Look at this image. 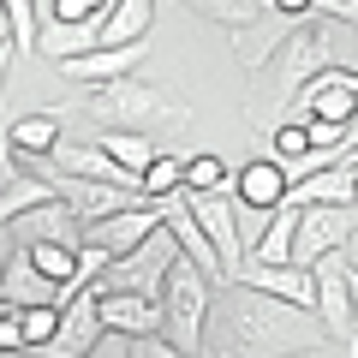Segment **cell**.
<instances>
[{
  "instance_id": "obj_1",
  "label": "cell",
  "mask_w": 358,
  "mask_h": 358,
  "mask_svg": "<svg viewBox=\"0 0 358 358\" xmlns=\"http://www.w3.org/2000/svg\"><path fill=\"white\" fill-rule=\"evenodd\" d=\"M310 346H329V329L317 310L281 305L251 287H227L209 310V352L215 358H293Z\"/></svg>"
},
{
  "instance_id": "obj_2",
  "label": "cell",
  "mask_w": 358,
  "mask_h": 358,
  "mask_svg": "<svg viewBox=\"0 0 358 358\" xmlns=\"http://www.w3.org/2000/svg\"><path fill=\"white\" fill-rule=\"evenodd\" d=\"M341 36H346V24L305 18V24H299L293 36H287L281 48L251 72V90H245V120H251L257 138H275V131L287 126V114H293V102L305 96L310 78L329 72V66H341V60H334Z\"/></svg>"
},
{
  "instance_id": "obj_3",
  "label": "cell",
  "mask_w": 358,
  "mask_h": 358,
  "mask_svg": "<svg viewBox=\"0 0 358 358\" xmlns=\"http://www.w3.org/2000/svg\"><path fill=\"white\" fill-rule=\"evenodd\" d=\"M60 114H84L102 131H143V138H155V131H179L192 120V108L179 102L167 84H155V78H120V84L84 90V96H78L72 108H60Z\"/></svg>"
},
{
  "instance_id": "obj_4",
  "label": "cell",
  "mask_w": 358,
  "mask_h": 358,
  "mask_svg": "<svg viewBox=\"0 0 358 358\" xmlns=\"http://www.w3.org/2000/svg\"><path fill=\"white\" fill-rule=\"evenodd\" d=\"M209 310H215V281H209L197 263H185L179 257L173 268H167V281H162V317H167V341L185 346V352L203 358L209 346Z\"/></svg>"
},
{
  "instance_id": "obj_5",
  "label": "cell",
  "mask_w": 358,
  "mask_h": 358,
  "mask_svg": "<svg viewBox=\"0 0 358 358\" xmlns=\"http://www.w3.org/2000/svg\"><path fill=\"white\" fill-rule=\"evenodd\" d=\"M287 192H293V179H287V162H275V155H257V162H245L239 173H233V203L251 215L257 239H263L268 215L287 203ZM257 239H251V245H257Z\"/></svg>"
},
{
  "instance_id": "obj_6",
  "label": "cell",
  "mask_w": 358,
  "mask_h": 358,
  "mask_svg": "<svg viewBox=\"0 0 358 358\" xmlns=\"http://www.w3.org/2000/svg\"><path fill=\"white\" fill-rule=\"evenodd\" d=\"M185 203H192L197 227L209 233V245L221 251V263H227V281H239V263L251 257V239L239 233V203H233V192H185Z\"/></svg>"
},
{
  "instance_id": "obj_7",
  "label": "cell",
  "mask_w": 358,
  "mask_h": 358,
  "mask_svg": "<svg viewBox=\"0 0 358 358\" xmlns=\"http://www.w3.org/2000/svg\"><path fill=\"white\" fill-rule=\"evenodd\" d=\"M358 233V209H329V203H310L299 209V239H293V263L299 268H317L322 257L346 251V239Z\"/></svg>"
},
{
  "instance_id": "obj_8",
  "label": "cell",
  "mask_w": 358,
  "mask_h": 358,
  "mask_svg": "<svg viewBox=\"0 0 358 358\" xmlns=\"http://www.w3.org/2000/svg\"><path fill=\"white\" fill-rule=\"evenodd\" d=\"M179 263V245H173V233H155V239H143L131 257H120L114 268H108V281L102 287H126V293H150V299H162V281H167V268Z\"/></svg>"
},
{
  "instance_id": "obj_9",
  "label": "cell",
  "mask_w": 358,
  "mask_h": 358,
  "mask_svg": "<svg viewBox=\"0 0 358 358\" xmlns=\"http://www.w3.org/2000/svg\"><path fill=\"white\" fill-rule=\"evenodd\" d=\"M96 310H102V329L120 341H143V334H162V299L150 293H126V287H96Z\"/></svg>"
},
{
  "instance_id": "obj_10",
  "label": "cell",
  "mask_w": 358,
  "mask_h": 358,
  "mask_svg": "<svg viewBox=\"0 0 358 358\" xmlns=\"http://www.w3.org/2000/svg\"><path fill=\"white\" fill-rule=\"evenodd\" d=\"M102 341L108 329H102V310H96V287H90V293H72L60 305V334L42 346V358H90Z\"/></svg>"
},
{
  "instance_id": "obj_11",
  "label": "cell",
  "mask_w": 358,
  "mask_h": 358,
  "mask_svg": "<svg viewBox=\"0 0 358 358\" xmlns=\"http://www.w3.org/2000/svg\"><path fill=\"white\" fill-rule=\"evenodd\" d=\"M54 192L72 203V215L84 221V227H96V221L120 215V209H138L150 203L143 192H126V185H108V179H78V173H54Z\"/></svg>"
},
{
  "instance_id": "obj_12",
  "label": "cell",
  "mask_w": 358,
  "mask_h": 358,
  "mask_svg": "<svg viewBox=\"0 0 358 358\" xmlns=\"http://www.w3.org/2000/svg\"><path fill=\"white\" fill-rule=\"evenodd\" d=\"M162 227L173 233V245H179V257H185V263H197L215 287H233V281H227V263H221V251L209 245V233L197 227V215H192V203H185V192L162 203Z\"/></svg>"
},
{
  "instance_id": "obj_13",
  "label": "cell",
  "mask_w": 358,
  "mask_h": 358,
  "mask_svg": "<svg viewBox=\"0 0 358 358\" xmlns=\"http://www.w3.org/2000/svg\"><path fill=\"white\" fill-rule=\"evenodd\" d=\"M143 60H150V42H131V48H90V54H78V60H60L54 72H60L66 84L96 90V84H120V78H138V72H143Z\"/></svg>"
},
{
  "instance_id": "obj_14",
  "label": "cell",
  "mask_w": 358,
  "mask_h": 358,
  "mask_svg": "<svg viewBox=\"0 0 358 358\" xmlns=\"http://www.w3.org/2000/svg\"><path fill=\"white\" fill-rule=\"evenodd\" d=\"M317 317L329 329V341H358V322H352V287H346V251L322 257L317 268Z\"/></svg>"
},
{
  "instance_id": "obj_15",
  "label": "cell",
  "mask_w": 358,
  "mask_h": 358,
  "mask_svg": "<svg viewBox=\"0 0 358 358\" xmlns=\"http://www.w3.org/2000/svg\"><path fill=\"white\" fill-rule=\"evenodd\" d=\"M233 287H251V293H268L281 305L317 310V275L299 268V263H239V281Z\"/></svg>"
},
{
  "instance_id": "obj_16",
  "label": "cell",
  "mask_w": 358,
  "mask_h": 358,
  "mask_svg": "<svg viewBox=\"0 0 358 358\" xmlns=\"http://www.w3.org/2000/svg\"><path fill=\"white\" fill-rule=\"evenodd\" d=\"M155 233H162V203H138V209H120V215L84 227V239L102 245V251H114V257H131L143 239H155Z\"/></svg>"
},
{
  "instance_id": "obj_17",
  "label": "cell",
  "mask_w": 358,
  "mask_h": 358,
  "mask_svg": "<svg viewBox=\"0 0 358 358\" xmlns=\"http://www.w3.org/2000/svg\"><path fill=\"white\" fill-rule=\"evenodd\" d=\"M287 203H293V209H310V203L358 209V192H352V155H341L334 167H322V173H310L305 185H293V192H287Z\"/></svg>"
},
{
  "instance_id": "obj_18",
  "label": "cell",
  "mask_w": 358,
  "mask_h": 358,
  "mask_svg": "<svg viewBox=\"0 0 358 358\" xmlns=\"http://www.w3.org/2000/svg\"><path fill=\"white\" fill-rule=\"evenodd\" d=\"M0 305H60V287L36 275V263L24 257V245H18V251L6 257V268H0Z\"/></svg>"
},
{
  "instance_id": "obj_19",
  "label": "cell",
  "mask_w": 358,
  "mask_h": 358,
  "mask_svg": "<svg viewBox=\"0 0 358 358\" xmlns=\"http://www.w3.org/2000/svg\"><path fill=\"white\" fill-rule=\"evenodd\" d=\"M102 48V24H66V18H42V36H36V54L42 60H78V54Z\"/></svg>"
},
{
  "instance_id": "obj_20",
  "label": "cell",
  "mask_w": 358,
  "mask_h": 358,
  "mask_svg": "<svg viewBox=\"0 0 358 358\" xmlns=\"http://www.w3.org/2000/svg\"><path fill=\"white\" fill-rule=\"evenodd\" d=\"M150 18H155V0H114V13L102 18V48L150 42Z\"/></svg>"
},
{
  "instance_id": "obj_21",
  "label": "cell",
  "mask_w": 358,
  "mask_h": 358,
  "mask_svg": "<svg viewBox=\"0 0 358 358\" xmlns=\"http://www.w3.org/2000/svg\"><path fill=\"white\" fill-rule=\"evenodd\" d=\"M293 239H299V209L281 203L275 215H268L263 239L251 245V257H245V263H293Z\"/></svg>"
},
{
  "instance_id": "obj_22",
  "label": "cell",
  "mask_w": 358,
  "mask_h": 358,
  "mask_svg": "<svg viewBox=\"0 0 358 358\" xmlns=\"http://www.w3.org/2000/svg\"><path fill=\"white\" fill-rule=\"evenodd\" d=\"M185 13H197V18H209V24H221L233 36V30H251L257 18H263V0H179Z\"/></svg>"
},
{
  "instance_id": "obj_23",
  "label": "cell",
  "mask_w": 358,
  "mask_h": 358,
  "mask_svg": "<svg viewBox=\"0 0 358 358\" xmlns=\"http://www.w3.org/2000/svg\"><path fill=\"white\" fill-rule=\"evenodd\" d=\"M24 257L36 263L42 281H54V287H60V299H66V287L78 281V245H24Z\"/></svg>"
},
{
  "instance_id": "obj_24",
  "label": "cell",
  "mask_w": 358,
  "mask_h": 358,
  "mask_svg": "<svg viewBox=\"0 0 358 358\" xmlns=\"http://www.w3.org/2000/svg\"><path fill=\"white\" fill-rule=\"evenodd\" d=\"M102 150L114 155V162L126 167V173H138V179H143V167H150L155 155H162V143H155V138H143V131H102Z\"/></svg>"
},
{
  "instance_id": "obj_25",
  "label": "cell",
  "mask_w": 358,
  "mask_h": 358,
  "mask_svg": "<svg viewBox=\"0 0 358 358\" xmlns=\"http://www.w3.org/2000/svg\"><path fill=\"white\" fill-rule=\"evenodd\" d=\"M185 192V155H155L150 167H143V197L150 203H167V197Z\"/></svg>"
},
{
  "instance_id": "obj_26",
  "label": "cell",
  "mask_w": 358,
  "mask_h": 358,
  "mask_svg": "<svg viewBox=\"0 0 358 358\" xmlns=\"http://www.w3.org/2000/svg\"><path fill=\"white\" fill-rule=\"evenodd\" d=\"M185 192H233V167L221 155H185Z\"/></svg>"
},
{
  "instance_id": "obj_27",
  "label": "cell",
  "mask_w": 358,
  "mask_h": 358,
  "mask_svg": "<svg viewBox=\"0 0 358 358\" xmlns=\"http://www.w3.org/2000/svg\"><path fill=\"white\" fill-rule=\"evenodd\" d=\"M6 18H13V48H18V54H36V36H42V0H6Z\"/></svg>"
},
{
  "instance_id": "obj_28",
  "label": "cell",
  "mask_w": 358,
  "mask_h": 358,
  "mask_svg": "<svg viewBox=\"0 0 358 358\" xmlns=\"http://www.w3.org/2000/svg\"><path fill=\"white\" fill-rule=\"evenodd\" d=\"M18 322H24V346L42 352L60 334V305H18Z\"/></svg>"
},
{
  "instance_id": "obj_29",
  "label": "cell",
  "mask_w": 358,
  "mask_h": 358,
  "mask_svg": "<svg viewBox=\"0 0 358 358\" xmlns=\"http://www.w3.org/2000/svg\"><path fill=\"white\" fill-rule=\"evenodd\" d=\"M268 155H275V162H299V155H310V126L287 120V126L268 138Z\"/></svg>"
},
{
  "instance_id": "obj_30",
  "label": "cell",
  "mask_w": 358,
  "mask_h": 358,
  "mask_svg": "<svg viewBox=\"0 0 358 358\" xmlns=\"http://www.w3.org/2000/svg\"><path fill=\"white\" fill-rule=\"evenodd\" d=\"M114 13V0H54L48 18H66V24H102Z\"/></svg>"
},
{
  "instance_id": "obj_31",
  "label": "cell",
  "mask_w": 358,
  "mask_h": 358,
  "mask_svg": "<svg viewBox=\"0 0 358 358\" xmlns=\"http://www.w3.org/2000/svg\"><path fill=\"white\" fill-rule=\"evenodd\" d=\"M126 358H197V352L173 346L167 334H143V341H126Z\"/></svg>"
},
{
  "instance_id": "obj_32",
  "label": "cell",
  "mask_w": 358,
  "mask_h": 358,
  "mask_svg": "<svg viewBox=\"0 0 358 358\" xmlns=\"http://www.w3.org/2000/svg\"><path fill=\"white\" fill-rule=\"evenodd\" d=\"M310 13H317V18H329V24L358 30V0H310Z\"/></svg>"
},
{
  "instance_id": "obj_33",
  "label": "cell",
  "mask_w": 358,
  "mask_h": 358,
  "mask_svg": "<svg viewBox=\"0 0 358 358\" xmlns=\"http://www.w3.org/2000/svg\"><path fill=\"white\" fill-rule=\"evenodd\" d=\"M268 6H275L281 18H317V13H310V0H268Z\"/></svg>"
},
{
  "instance_id": "obj_34",
  "label": "cell",
  "mask_w": 358,
  "mask_h": 358,
  "mask_svg": "<svg viewBox=\"0 0 358 358\" xmlns=\"http://www.w3.org/2000/svg\"><path fill=\"white\" fill-rule=\"evenodd\" d=\"M90 358H126V341H120V334H108V341L96 346V352H90Z\"/></svg>"
},
{
  "instance_id": "obj_35",
  "label": "cell",
  "mask_w": 358,
  "mask_h": 358,
  "mask_svg": "<svg viewBox=\"0 0 358 358\" xmlns=\"http://www.w3.org/2000/svg\"><path fill=\"white\" fill-rule=\"evenodd\" d=\"M13 48V18H6V0H0V54Z\"/></svg>"
},
{
  "instance_id": "obj_36",
  "label": "cell",
  "mask_w": 358,
  "mask_h": 358,
  "mask_svg": "<svg viewBox=\"0 0 358 358\" xmlns=\"http://www.w3.org/2000/svg\"><path fill=\"white\" fill-rule=\"evenodd\" d=\"M293 358H341V352H334V341H329V346H310V352H293ZM346 358H352V352H346Z\"/></svg>"
},
{
  "instance_id": "obj_37",
  "label": "cell",
  "mask_w": 358,
  "mask_h": 358,
  "mask_svg": "<svg viewBox=\"0 0 358 358\" xmlns=\"http://www.w3.org/2000/svg\"><path fill=\"white\" fill-rule=\"evenodd\" d=\"M13 60H18V48H6V54H0V96H6V72H13Z\"/></svg>"
},
{
  "instance_id": "obj_38",
  "label": "cell",
  "mask_w": 358,
  "mask_h": 358,
  "mask_svg": "<svg viewBox=\"0 0 358 358\" xmlns=\"http://www.w3.org/2000/svg\"><path fill=\"white\" fill-rule=\"evenodd\" d=\"M346 287H352V322H358V268H346Z\"/></svg>"
},
{
  "instance_id": "obj_39",
  "label": "cell",
  "mask_w": 358,
  "mask_h": 358,
  "mask_svg": "<svg viewBox=\"0 0 358 358\" xmlns=\"http://www.w3.org/2000/svg\"><path fill=\"white\" fill-rule=\"evenodd\" d=\"M346 268H358V233L346 239Z\"/></svg>"
},
{
  "instance_id": "obj_40",
  "label": "cell",
  "mask_w": 358,
  "mask_h": 358,
  "mask_svg": "<svg viewBox=\"0 0 358 358\" xmlns=\"http://www.w3.org/2000/svg\"><path fill=\"white\" fill-rule=\"evenodd\" d=\"M352 192H358V150H352Z\"/></svg>"
},
{
  "instance_id": "obj_41",
  "label": "cell",
  "mask_w": 358,
  "mask_h": 358,
  "mask_svg": "<svg viewBox=\"0 0 358 358\" xmlns=\"http://www.w3.org/2000/svg\"><path fill=\"white\" fill-rule=\"evenodd\" d=\"M0 358H18V352H0Z\"/></svg>"
},
{
  "instance_id": "obj_42",
  "label": "cell",
  "mask_w": 358,
  "mask_h": 358,
  "mask_svg": "<svg viewBox=\"0 0 358 358\" xmlns=\"http://www.w3.org/2000/svg\"><path fill=\"white\" fill-rule=\"evenodd\" d=\"M352 358H358V341H352Z\"/></svg>"
}]
</instances>
